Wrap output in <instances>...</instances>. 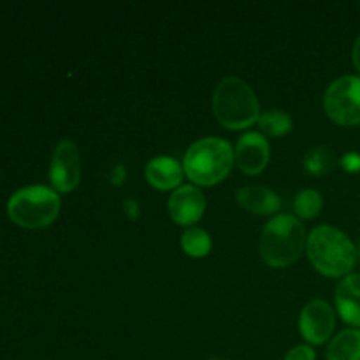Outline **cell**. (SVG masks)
<instances>
[{
	"label": "cell",
	"mask_w": 360,
	"mask_h": 360,
	"mask_svg": "<svg viewBox=\"0 0 360 360\" xmlns=\"http://www.w3.org/2000/svg\"><path fill=\"white\" fill-rule=\"evenodd\" d=\"M308 259L323 276H348L357 262V250L345 232L330 225L313 229L308 243Z\"/></svg>",
	"instance_id": "6da1fadb"
},
{
	"label": "cell",
	"mask_w": 360,
	"mask_h": 360,
	"mask_svg": "<svg viewBox=\"0 0 360 360\" xmlns=\"http://www.w3.org/2000/svg\"><path fill=\"white\" fill-rule=\"evenodd\" d=\"M234 165L232 146L221 137H202L195 141L183 158V171L190 181L213 186L225 179Z\"/></svg>",
	"instance_id": "7a4b0ae2"
},
{
	"label": "cell",
	"mask_w": 360,
	"mask_h": 360,
	"mask_svg": "<svg viewBox=\"0 0 360 360\" xmlns=\"http://www.w3.org/2000/svg\"><path fill=\"white\" fill-rule=\"evenodd\" d=\"M306 231L292 214H278L264 227L260 236V257L271 267H288L306 248Z\"/></svg>",
	"instance_id": "3957f363"
},
{
	"label": "cell",
	"mask_w": 360,
	"mask_h": 360,
	"mask_svg": "<svg viewBox=\"0 0 360 360\" xmlns=\"http://www.w3.org/2000/svg\"><path fill=\"white\" fill-rule=\"evenodd\" d=\"M213 111L218 122L231 130L248 129L260 116L255 91L239 77H225L217 84Z\"/></svg>",
	"instance_id": "277c9868"
},
{
	"label": "cell",
	"mask_w": 360,
	"mask_h": 360,
	"mask_svg": "<svg viewBox=\"0 0 360 360\" xmlns=\"http://www.w3.org/2000/svg\"><path fill=\"white\" fill-rule=\"evenodd\" d=\"M60 213V197L53 188L42 185L25 186L11 195L7 214L23 229H44L56 220Z\"/></svg>",
	"instance_id": "5b68a950"
},
{
	"label": "cell",
	"mask_w": 360,
	"mask_h": 360,
	"mask_svg": "<svg viewBox=\"0 0 360 360\" xmlns=\"http://www.w3.org/2000/svg\"><path fill=\"white\" fill-rule=\"evenodd\" d=\"M323 108L338 125H360V77L343 76L333 81L323 97Z\"/></svg>",
	"instance_id": "8992f818"
},
{
	"label": "cell",
	"mask_w": 360,
	"mask_h": 360,
	"mask_svg": "<svg viewBox=\"0 0 360 360\" xmlns=\"http://www.w3.org/2000/svg\"><path fill=\"white\" fill-rule=\"evenodd\" d=\"M49 181L55 192H72L81 181L79 150L70 139H62L53 151L49 164Z\"/></svg>",
	"instance_id": "52a82bcc"
},
{
	"label": "cell",
	"mask_w": 360,
	"mask_h": 360,
	"mask_svg": "<svg viewBox=\"0 0 360 360\" xmlns=\"http://www.w3.org/2000/svg\"><path fill=\"white\" fill-rule=\"evenodd\" d=\"M334 327H336V315L326 301L315 299L304 306L299 319V329L309 345L326 343L333 336Z\"/></svg>",
	"instance_id": "ba28073f"
},
{
	"label": "cell",
	"mask_w": 360,
	"mask_h": 360,
	"mask_svg": "<svg viewBox=\"0 0 360 360\" xmlns=\"http://www.w3.org/2000/svg\"><path fill=\"white\" fill-rule=\"evenodd\" d=\"M169 214L178 225H193L206 211L204 193L193 185H181L169 197Z\"/></svg>",
	"instance_id": "9c48e42d"
},
{
	"label": "cell",
	"mask_w": 360,
	"mask_h": 360,
	"mask_svg": "<svg viewBox=\"0 0 360 360\" xmlns=\"http://www.w3.org/2000/svg\"><path fill=\"white\" fill-rule=\"evenodd\" d=\"M234 162L245 174L257 176L269 164V143L259 132H248L238 141Z\"/></svg>",
	"instance_id": "30bf717a"
},
{
	"label": "cell",
	"mask_w": 360,
	"mask_h": 360,
	"mask_svg": "<svg viewBox=\"0 0 360 360\" xmlns=\"http://www.w3.org/2000/svg\"><path fill=\"white\" fill-rule=\"evenodd\" d=\"M336 308L343 322L360 327V274H348L338 283Z\"/></svg>",
	"instance_id": "8fae6325"
},
{
	"label": "cell",
	"mask_w": 360,
	"mask_h": 360,
	"mask_svg": "<svg viewBox=\"0 0 360 360\" xmlns=\"http://www.w3.org/2000/svg\"><path fill=\"white\" fill-rule=\"evenodd\" d=\"M148 183L157 190L179 188L183 181V167L171 157H157L150 160L144 169Z\"/></svg>",
	"instance_id": "7c38bea8"
},
{
	"label": "cell",
	"mask_w": 360,
	"mask_h": 360,
	"mask_svg": "<svg viewBox=\"0 0 360 360\" xmlns=\"http://www.w3.org/2000/svg\"><path fill=\"white\" fill-rule=\"evenodd\" d=\"M236 199L246 211L255 214H274L281 207V200L278 193L266 188V186H243L236 193Z\"/></svg>",
	"instance_id": "4fadbf2b"
},
{
	"label": "cell",
	"mask_w": 360,
	"mask_h": 360,
	"mask_svg": "<svg viewBox=\"0 0 360 360\" xmlns=\"http://www.w3.org/2000/svg\"><path fill=\"white\" fill-rule=\"evenodd\" d=\"M327 360H360V330L347 329L329 343Z\"/></svg>",
	"instance_id": "5bb4252c"
},
{
	"label": "cell",
	"mask_w": 360,
	"mask_h": 360,
	"mask_svg": "<svg viewBox=\"0 0 360 360\" xmlns=\"http://www.w3.org/2000/svg\"><path fill=\"white\" fill-rule=\"evenodd\" d=\"M257 123H259L260 130L271 137L287 136L292 130V127H294V122H292L290 116L285 111H280V109H271V111L262 112Z\"/></svg>",
	"instance_id": "9a60e30c"
},
{
	"label": "cell",
	"mask_w": 360,
	"mask_h": 360,
	"mask_svg": "<svg viewBox=\"0 0 360 360\" xmlns=\"http://www.w3.org/2000/svg\"><path fill=\"white\" fill-rule=\"evenodd\" d=\"M181 248L186 255L193 259H202L211 252V238L206 231L199 227H190L181 236Z\"/></svg>",
	"instance_id": "2e32d148"
},
{
	"label": "cell",
	"mask_w": 360,
	"mask_h": 360,
	"mask_svg": "<svg viewBox=\"0 0 360 360\" xmlns=\"http://www.w3.org/2000/svg\"><path fill=\"white\" fill-rule=\"evenodd\" d=\"M322 195L316 190L308 188L297 193L294 200V211L297 217L311 220V218L319 217V213L322 211Z\"/></svg>",
	"instance_id": "e0dca14e"
},
{
	"label": "cell",
	"mask_w": 360,
	"mask_h": 360,
	"mask_svg": "<svg viewBox=\"0 0 360 360\" xmlns=\"http://www.w3.org/2000/svg\"><path fill=\"white\" fill-rule=\"evenodd\" d=\"M304 169L306 172L313 176H320V174H326V172L330 171V167L334 165L333 160V155L327 148H313L306 153L304 157Z\"/></svg>",
	"instance_id": "ac0fdd59"
},
{
	"label": "cell",
	"mask_w": 360,
	"mask_h": 360,
	"mask_svg": "<svg viewBox=\"0 0 360 360\" xmlns=\"http://www.w3.org/2000/svg\"><path fill=\"white\" fill-rule=\"evenodd\" d=\"M315 350L308 345H299V347L292 348L287 354L285 360H315Z\"/></svg>",
	"instance_id": "d6986e66"
},
{
	"label": "cell",
	"mask_w": 360,
	"mask_h": 360,
	"mask_svg": "<svg viewBox=\"0 0 360 360\" xmlns=\"http://www.w3.org/2000/svg\"><path fill=\"white\" fill-rule=\"evenodd\" d=\"M341 165L345 167V171L359 172L360 171V155L355 153V151H350V153H347L343 158H341Z\"/></svg>",
	"instance_id": "ffe728a7"
},
{
	"label": "cell",
	"mask_w": 360,
	"mask_h": 360,
	"mask_svg": "<svg viewBox=\"0 0 360 360\" xmlns=\"http://www.w3.org/2000/svg\"><path fill=\"white\" fill-rule=\"evenodd\" d=\"M352 58H354V65L357 67V70L360 72V35L357 37L354 44V51H352Z\"/></svg>",
	"instance_id": "44dd1931"
},
{
	"label": "cell",
	"mask_w": 360,
	"mask_h": 360,
	"mask_svg": "<svg viewBox=\"0 0 360 360\" xmlns=\"http://www.w3.org/2000/svg\"><path fill=\"white\" fill-rule=\"evenodd\" d=\"M210 360H220V359H210Z\"/></svg>",
	"instance_id": "7402d4cb"
},
{
	"label": "cell",
	"mask_w": 360,
	"mask_h": 360,
	"mask_svg": "<svg viewBox=\"0 0 360 360\" xmlns=\"http://www.w3.org/2000/svg\"><path fill=\"white\" fill-rule=\"evenodd\" d=\"M359 253H360V248H359Z\"/></svg>",
	"instance_id": "603a6c76"
}]
</instances>
